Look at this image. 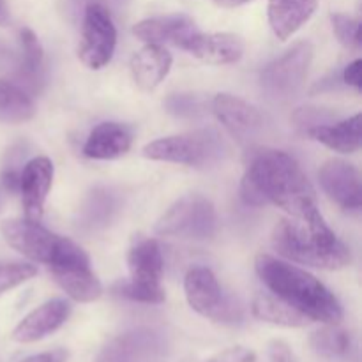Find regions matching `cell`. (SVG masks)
<instances>
[{
	"label": "cell",
	"instance_id": "6da1fadb",
	"mask_svg": "<svg viewBox=\"0 0 362 362\" xmlns=\"http://www.w3.org/2000/svg\"><path fill=\"white\" fill-rule=\"evenodd\" d=\"M240 197L246 205H276L290 218L306 219L318 214L317 197L299 163L276 148L253 151L240 182Z\"/></svg>",
	"mask_w": 362,
	"mask_h": 362
},
{
	"label": "cell",
	"instance_id": "7a4b0ae2",
	"mask_svg": "<svg viewBox=\"0 0 362 362\" xmlns=\"http://www.w3.org/2000/svg\"><path fill=\"white\" fill-rule=\"evenodd\" d=\"M255 271L269 292L310 318L325 325H338L343 320V308L334 293L310 272L285 260L258 255Z\"/></svg>",
	"mask_w": 362,
	"mask_h": 362
},
{
	"label": "cell",
	"instance_id": "3957f363",
	"mask_svg": "<svg viewBox=\"0 0 362 362\" xmlns=\"http://www.w3.org/2000/svg\"><path fill=\"white\" fill-rule=\"evenodd\" d=\"M272 247L290 262L325 271H339L352 260L350 250L329 228L324 216L285 218L274 226Z\"/></svg>",
	"mask_w": 362,
	"mask_h": 362
},
{
	"label": "cell",
	"instance_id": "277c9868",
	"mask_svg": "<svg viewBox=\"0 0 362 362\" xmlns=\"http://www.w3.org/2000/svg\"><path fill=\"white\" fill-rule=\"evenodd\" d=\"M226 154H228L226 140L219 131L212 127L159 138L144 147V156L152 161L177 163L194 168L216 165Z\"/></svg>",
	"mask_w": 362,
	"mask_h": 362
},
{
	"label": "cell",
	"instance_id": "5b68a950",
	"mask_svg": "<svg viewBox=\"0 0 362 362\" xmlns=\"http://www.w3.org/2000/svg\"><path fill=\"white\" fill-rule=\"evenodd\" d=\"M163 253L156 239H140L127 253L131 279L119 283L115 292L124 299L144 304L165 303L166 293L161 286Z\"/></svg>",
	"mask_w": 362,
	"mask_h": 362
},
{
	"label": "cell",
	"instance_id": "8992f818",
	"mask_svg": "<svg viewBox=\"0 0 362 362\" xmlns=\"http://www.w3.org/2000/svg\"><path fill=\"white\" fill-rule=\"evenodd\" d=\"M218 228L214 205L202 194H186L177 200L156 223L154 232L161 237L205 240Z\"/></svg>",
	"mask_w": 362,
	"mask_h": 362
},
{
	"label": "cell",
	"instance_id": "52a82bcc",
	"mask_svg": "<svg viewBox=\"0 0 362 362\" xmlns=\"http://www.w3.org/2000/svg\"><path fill=\"white\" fill-rule=\"evenodd\" d=\"M187 304L205 318L221 324L243 320V308L233 297L225 296L214 272L207 267H193L184 278Z\"/></svg>",
	"mask_w": 362,
	"mask_h": 362
},
{
	"label": "cell",
	"instance_id": "ba28073f",
	"mask_svg": "<svg viewBox=\"0 0 362 362\" xmlns=\"http://www.w3.org/2000/svg\"><path fill=\"white\" fill-rule=\"evenodd\" d=\"M315 48L311 42H296L288 52L262 71L260 83L274 99H288L299 92L310 71Z\"/></svg>",
	"mask_w": 362,
	"mask_h": 362
},
{
	"label": "cell",
	"instance_id": "9c48e42d",
	"mask_svg": "<svg viewBox=\"0 0 362 362\" xmlns=\"http://www.w3.org/2000/svg\"><path fill=\"white\" fill-rule=\"evenodd\" d=\"M0 233H2L4 240L18 253L39 262V264L48 265V267L59 257L64 240H66V237L57 235L39 225L37 221L27 218L6 219L0 225Z\"/></svg>",
	"mask_w": 362,
	"mask_h": 362
},
{
	"label": "cell",
	"instance_id": "30bf717a",
	"mask_svg": "<svg viewBox=\"0 0 362 362\" xmlns=\"http://www.w3.org/2000/svg\"><path fill=\"white\" fill-rule=\"evenodd\" d=\"M117 46V28L108 9L90 4L83 14L81 46L78 57L88 69H101L112 60Z\"/></svg>",
	"mask_w": 362,
	"mask_h": 362
},
{
	"label": "cell",
	"instance_id": "8fae6325",
	"mask_svg": "<svg viewBox=\"0 0 362 362\" xmlns=\"http://www.w3.org/2000/svg\"><path fill=\"white\" fill-rule=\"evenodd\" d=\"M168 343L161 332L134 329L106 343L98 362H159L166 356Z\"/></svg>",
	"mask_w": 362,
	"mask_h": 362
},
{
	"label": "cell",
	"instance_id": "7c38bea8",
	"mask_svg": "<svg viewBox=\"0 0 362 362\" xmlns=\"http://www.w3.org/2000/svg\"><path fill=\"white\" fill-rule=\"evenodd\" d=\"M212 112L233 138L243 144L257 140L265 126L260 110L232 94H218L212 99Z\"/></svg>",
	"mask_w": 362,
	"mask_h": 362
},
{
	"label": "cell",
	"instance_id": "4fadbf2b",
	"mask_svg": "<svg viewBox=\"0 0 362 362\" xmlns=\"http://www.w3.org/2000/svg\"><path fill=\"white\" fill-rule=\"evenodd\" d=\"M324 193L345 211H359L362 205L361 175L357 168L343 159H329L318 172Z\"/></svg>",
	"mask_w": 362,
	"mask_h": 362
},
{
	"label": "cell",
	"instance_id": "5bb4252c",
	"mask_svg": "<svg viewBox=\"0 0 362 362\" xmlns=\"http://www.w3.org/2000/svg\"><path fill=\"white\" fill-rule=\"evenodd\" d=\"M57 285L76 303H94L101 297L103 286L92 272L87 253L49 267Z\"/></svg>",
	"mask_w": 362,
	"mask_h": 362
},
{
	"label": "cell",
	"instance_id": "9a60e30c",
	"mask_svg": "<svg viewBox=\"0 0 362 362\" xmlns=\"http://www.w3.org/2000/svg\"><path fill=\"white\" fill-rule=\"evenodd\" d=\"M53 163L45 156L30 159L20 172L18 189L21 193L25 216L32 221H39L45 212L46 198L53 182Z\"/></svg>",
	"mask_w": 362,
	"mask_h": 362
},
{
	"label": "cell",
	"instance_id": "2e32d148",
	"mask_svg": "<svg viewBox=\"0 0 362 362\" xmlns=\"http://www.w3.org/2000/svg\"><path fill=\"white\" fill-rule=\"evenodd\" d=\"M198 32L193 18L186 14H168V16L148 18L134 25L133 34L145 45H173L184 48L191 35Z\"/></svg>",
	"mask_w": 362,
	"mask_h": 362
},
{
	"label": "cell",
	"instance_id": "e0dca14e",
	"mask_svg": "<svg viewBox=\"0 0 362 362\" xmlns=\"http://www.w3.org/2000/svg\"><path fill=\"white\" fill-rule=\"evenodd\" d=\"M71 315V306L64 299H53L28 313L13 331L18 343H35L59 331Z\"/></svg>",
	"mask_w": 362,
	"mask_h": 362
},
{
	"label": "cell",
	"instance_id": "ac0fdd59",
	"mask_svg": "<svg viewBox=\"0 0 362 362\" xmlns=\"http://www.w3.org/2000/svg\"><path fill=\"white\" fill-rule=\"evenodd\" d=\"M182 49L189 52L205 64L225 66V64L239 62L244 53V42L239 35L228 34V32L202 34L198 30L197 34L191 35Z\"/></svg>",
	"mask_w": 362,
	"mask_h": 362
},
{
	"label": "cell",
	"instance_id": "d6986e66",
	"mask_svg": "<svg viewBox=\"0 0 362 362\" xmlns=\"http://www.w3.org/2000/svg\"><path fill=\"white\" fill-rule=\"evenodd\" d=\"M172 62V53L163 45H145L131 59V76L140 90L152 92L170 73Z\"/></svg>",
	"mask_w": 362,
	"mask_h": 362
},
{
	"label": "cell",
	"instance_id": "ffe728a7",
	"mask_svg": "<svg viewBox=\"0 0 362 362\" xmlns=\"http://www.w3.org/2000/svg\"><path fill=\"white\" fill-rule=\"evenodd\" d=\"M133 144V131L120 122H101L88 134L83 154L90 159H117L127 154Z\"/></svg>",
	"mask_w": 362,
	"mask_h": 362
},
{
	"label": "cell",
	"instance_id": "44dd1931",
	"mask_svg": "<svg viewBox=\"0 0 362 362\" xmlns=\"http://www.w3.org/2000/svg\"><path fill=\"white\" fill-rule=\"evenodd\" d=\"M318 0H269V23L276 37L286 41L315 14Z\"/></svg>",
	"mask_w": 362,
	"mask_h": 362
},
{
	"label": "cell",
	"instance_id": "7402d4cb",
	"mask_svg": "<svg viewBox=\"0 0 362 362\" xmlns=\"http://www.w3.org/2000/svg\"><path fill=\"white\" fill-rule=\"evenodd\" d=\"M313 140L320 141L322 145L331 151L341 152V154H354L361 148V113L339 122H327L320 126H313L304 131Z\"/></svg>",
	"mask_w": 362,
	"mask_h": 362
},
{
	"label": "cell",
	"instance_id": "603a6c76",
	"mask_svg": "<svg viewBox=\"0 0 362 362\" xmlns=\"http://www.w3.org/2000/svg\"><path fill=\"white\" fill-rule=\"evenodd\" d=\"M251 311L258 320L281 325V327H306L308 324H311L310 318L293 310L290 304L276 297L274 293H258L253 299Z\"/></svg>",
	"mask_w": 362,
	"mask_h": 362
},
{
	"label": "cell",
	"instance_id": "cb8c5ba5",
	"mask_svg": "<svg viewBox=\"0 0 362 362\" xmlns=\"http://www.w3.org/2000/svg\"><path fill=\"white\" fill-rule=\"evenodd\" d=\"M35 115V105L27 92L14 83L0 80V122L21 124Z\"/></svg>",
	"mask_w": 362,
	"mask_h": 362
},
{
	"label": "cell",
	"instance_id": "d4e9b609",
	"mask_svg": "<svg viewBox=\"0 0 362 362\" xmlns=\"http://www.w3.org/2000/svg\"><path fill=\"white\" fill-rule=\"evenodd\" d=\"M310 345L318 356L341 357L350 352L352 338L343 329L336 327V325H327V327L318 329L317 332L311 334Z\"/></svg>",
	"mask_w": 362,
	"mask_h": 362
},
{
	"label": "cell",
	"instance_id": "484cf974",
	"mask_svg": "<svg viewBox=\"0 0 362 362\" xmlns=\"http://www.w3.org/2000/svg\"><path fill=\"white\" fill-rule=\"evenodd\" d=\"M20 41L21 49H23V64L21 69L27 76H35L42 67V46L39 42L37 35L30 30V28H21L20 30Z\"/></svg>",
	"mask_w": 362,
	"mask_h": 362
},
{
	"label": "cell",
	"instance_id": "4316f807",
	"mask_svg": "<svg viewBox=\"0 0 362 362\" xmlns=\"http://www.w3.org/2000/svg\"><path fill=\"white\" fill-rule=\"evenodd\" d=\"M35 274H37V269L32 264H23V262L2 264L0 265V296L16 288L18 285H23Z\"/></svg>",
	"mask_w": 362,
	"mask_h": 362
},
{
	"label": "cell",
	"instance_id": "83f0119b",
	"mask_svg": "<svg viewBox=\"0 0 362 362\" xmlns=\"http://www.w3.org/2000/svg\"><path fill=\"white\" fill-rule=\"evenodd\" d=\"M332 30L343 46L356 49L361 46V23L356 18L343 13H334L331 16Z\"/></svg>",
	"mask_w": 362,
	"mask_h": 362
},
{
	"label": "cell",
	"instance_id": "f1b7e54d",
	"mask_svg": "<svg viewBox=\"0 0 362 362\" xmlns=\"http://www.w3.org/2000/svg\"><path fill=\"white\" fill-rule=\"evenodd\" d=\"M182 362H257V354L246 346H232L209 359H186Z\"/></svg>",
	"mask_w": 362,
	"mask_h": 362
},
{
	"label": "cell",
	"instance_id": "f546056e",
	"mask_svg": "<svg viewBox=\"0 0 362 362\" xmlns=\"http://www.w3.org/2000/svg\"><path fill=\"white\" fill-rule=\"evenodd\" d=\"M166 106L170 108V112L177 113V115H191V113L197 112L198 105L193 99V95H172V98L166 101Z\"/></svg>",
	"mask_w": 362,
	"mask_h": 362
},
{
	"label": "cell",
	"instance_id": "4dcf8cb0",
	"mask_svg": "<svg viewBox=\"0 0 362 362\" xmlns=\"http://www.w3.org/2000/svg\"><path fill=\"white\" fill-rule=\"evenodd\" d=\"M269 357L272 362H296L292 349L285 341H272L269 345Z\"/></svg>",
	"mask_w": 362,
	"mask_h": 362
},
{
	"label": "cell",
	"instance_id": "1f68e13d",
	"mask_svg": "<svg viewBox=\"0 0 362 362\" xmlns=\"http://www.w3.org/2000/svg\"><path fill=\"white\" fill-rule=\"evenodd\" d=\"M343 81H345L349 87H354V88H357V90H361V87H362V62L359 59L354 60V62H350L349 66L345 67V71H343Z\"/></svg>",
	"mask_w": 362,
	"mask_h": 362
},
{
	"label": "cell",
	"instance_id": "d6a6232c",
	"mask_svg": "<svg viewBox=\"0 0 362 362\" xmlns=\"http://www.w3.org/2000/svg\"><path fill=\"white\" fill-rule=\"evenodd\" d=\"M66 359H67V354L64 352V350H55V352L37 354V356H32L21 362H64Z\"/></svg>",
	"mask_w": 362,
	"mask_h": 362
},
{
	"label": "cell",
	"instance_id": "836d02e7",
	"mask_svg": "<svg viewBox=\"0 0 362 362\" xmlns=\"http://www.w3.org/2000/svg\"><path fill=\"white\" fill-rule=\"evenodd\" d=\"M11 16H9V7H7L6 0H0V27H6L9 25Z\"/></svg>",
	"mask_w": 362,
	"mask_h": 362
},
{
	"label": "cell",
	"instance_id": "e575fe53",
	"mask_svg": "<svg viewBox=\"0 0 362 362\" xmlns=\"http://www.w3.org/2000/svg\"><path fill=\"white\" fill-rule=\"evenodd\" d=\"M216 4H218V6H221V7H226V2H228V0H214Z\"/></svg>",
	"mask_w": 362,
	"mask_h": 362
}]
</instances>
